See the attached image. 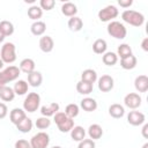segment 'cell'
Returning a JSON list of instances; mask_svg holds the SVG:
<instances>
[{
  "mask_svg": "<svg viewBox=\"0 0 148 148\" xmlns=\"http://www.w3.org/2000/svg\"><path fill=\"white\" fill-rule=\"evenodd\" d=\"M59 111V104L57 102H52L50 104H46V105H43L40 108V113L43 117H52L54 116L57 112Z\"/></svg>",
  "mask_w": 148,
  "mask_h": 148,
  "instance_id": "11",
  "label": "cell"
},
{
  "mask_svg": "<svg viewBox=\"0 0 148 148\" xmlns=\"http://www.w3.org/2000/svg\"><path fill=\"white\" fill-rule=\"evenodd\" d=\"M0 58L3 61V64H13L16 60V47L14 43L7 42L2 45Z\"/></svg>",
  "mask_w": 148,
  "mask_h": 148,
  "instance_id": "3",
  "label": "cell"
},
{
  "mask_svg": "<svg viewBox=\"0 0 148 148\" xmlns=\"http://www.w3.org/2000/svg\"><path fill=\"white\" fill-rule=\"evenodd\" d=\"M109 114L112 117V118H121L124 114H125V108L121 105V104H118V103H114V104H111L109 106Z\"/></svg>",
  "mask_w": 148,
  "mask_h": 148,
  "instance_id": "19",
  "label": "cell"
},
{
  "mask_svg": "<svg viewBox=\"0 0 148 148\" xmlns=\"http://www.w3.org/2000/svg\"><path fill=\"white\" fill-rule=\"evenodd\" d=\"M141 102H142V98L136 92H130V94H127L124 97V104H125V106H127L128 109H132V110L138 109L141 105Z\"/></svg>",
  "mask_w": 148,
  "mask_h": 148,
  "instance_id": "7",
  "label": "cell"
},
{
  "mask_svg": "<svg viewBox=\"0 0 148 148\" xmlns=\"http://www.w3.org/2000/svg\"><path fill=\"white\" fill-rule=\"evenodd\" d=\"M132 3H133L132 0H119L118 1V5L123 8H128L130 6H132Z\"/></svg>",
  "mask_w": 148,
  "mask_h": 148,
  "instance_id": "43",
  "label": "cell"
},
{
  "mask_svg": "<svg viewBox=\"0 0 148 148\" xmlns=\"http://www.w3.org/2000/svg\"><path fill=\"white\" fill-rule=\"evenodd\" d=\"M8 114V108L5 103L0 102V119L6 118V116Z\"/></svg>",
  "mask_w": 148,
  "mask_h": 148,
  "instance_id": "42",
  "label": "cell"
},
{
  "mask_svg": "<svg viewBox=\"0 0 148 148\" xmlns=\"http://www.w3.org/2000/svg\"><path fill=\"white\" fill-rule=\"evenodd\" d=\"M0 32L7 37V36H12L14 34V25L10 21H7V20H3L0 22Z\"/></svg>",
  "mask_w": 148,
  "mask_h": 148,
  "instance_id": "30",
  "label": "cell"
},
{
  "mask_svg": "<svg viewBox=\"0 0 148 148\" xmlns=\"http://www.w3.org/2000/svg\"><path fill=\"white\" fill-rule=\"evenodd\" d=\"M35 125H36V127L38 128V130H46L47 127H50V125H51V120L47 118V117H39L37 120H36V123H35Z\"/></svg>",
  "mask_w": 148,
  "mask_h": 148,
  "instance_id": "37",
  "label": "cell"
},
{
  "mask_svg": "<svg viewBox=\"0 0 148 148\" xmlns=\"http://www.w3.org/2000/svg\"><path fill=\"white\" fill-rule=\"evenodd\" d=\"M54 6H56L54 0H40L39 1V7L42 8V10H51L53 9Z\"/></svg>",
  "mask_w": 148,
  "mask_h": 148,
  "instance_id": "38",
  "label": "cell"
},
{
  "mask_svg": "<svg viewBox=\"0 0 148 148\" xmlns=\"http://www.w3.org/2000/svg\"><path fill=\"white\" fill-rule=\"evenodd\" d=\"M88 135L94 141L101 139L102 135H103V128H102V126L98 125V124H91L88 127Z\"/></svg>",
  "mask_w": 148,
  "mask_h": 148,
  "instance_id": "17",
  "label": "cell"
},
{
  "mask_svg": "<svg viewBox=\"0 0 148 148\" xmlns=\"http://www.w3.org/2000/svg\"><path fill=\"white\" fill-rule=\"evenodd\" d=\"M25 2H30L31 3V2H35V0H25Z\"/></svg>",
  "mask_w": 148,
  "mask_h": 148,
  "instance_id": "50",
  "label": "cell"
},
{
  "mask_svg": "<svg viewBox=\"0 0 148 148\" xmlns=\"http://www.w3.org/2000/svg\"><path fill=\"white\" fill-rule=\"evenodd\" d=\"M106 30H108V34L116 38V39H124L127 35V29L126 27L119 22V21H111L109 22L108 27H106Z\"/></svg>",
  "mask_w": 148,
  "mask_h": 148,
  "instance_id": "2",
  "label": "cell"
},
{
  "mask_svg": "<svg viewBox=\"0 0 148 148\" xmlns=\"http://www.w3.org/2000/svg\"><path fill=\"white\" fill-rule=\"evenodd\" d=\"M31 148H47L50 143V135L46 132H38L30 139Z\"/></svg>",
  "mask_w": 148,
  "mask_h": 148,
  "instance_id": "5",
  "label": "cell"
},
{
  "mask_svg": "<svg viewBox=\"0 0 148 148\" xmlns=\"http://www.w3.org/2000/svg\"><path fill=\"white\" fill-rule=\"evenodd\" d=\"M20 73H21L20 68H18L17 66H14V65L6 67V68L1 72L3 79H5V81H6L7 83H8V82H12V81H15V80L20 76Z\"/></svg>",
  "mask_w": 148,
  "mask_h": 148,
  "instance_id": "10",
  "label": "cell"
},
{
  "mask_svg": "<svg viewBox=\"0 0 148 148\" xmlns=\"http://www.w3.org/2000/svg\"><path fill=\"white\" fill-rule=\"evenodd\" d=\"M61 13L67 16V17H73V16H76V13H77V7L75 3L73 2H65L61 5Z\"/></svg>",
  "mask_w": 148,
  "mask_h": 148,
  "instance_id": "16",
  "label": "cell"
},
{
  "mask_svg": "<svg viewBox=\"0 0 148 148\" xmlns=\"http://www.w3.org/2000/svg\"><path fill=\"white\" fill-rule=\"evenodd\" d=\"M117 56L120 57V59L126 58L128 56H132V47L128 44H126V43L120 44L118 46V49H117Z\"/></svg>",
  "mask_w": 148,
  "mask_h": 148,
  "instance_id": "35",
  "label": "cell"
},
{
  "mask_svg": "<svg viewBox=\"0 0 148 148\" xmlns=\"http://www.w3.org/2000/svg\"><path fill=\"white\" fill-rule=\"evenodd\" d=\"M71 138L74 140V141H82L83 139H86V130L82 127V126H74L71 131Z\"/></svg>",
  "mask_w": 148,
  "mask_h": 148,
  "instance_id": "24",
  "label": "cell"
},
{
  "mask_svg": "<svg viewBox=\"0 0 148 148\" xmlns=\"http://www.w3.org/2000/svg\"><path fill=\"white\" fill-rule=\"evenodd\" d=\"M102 61L106 66H113L118 61V56L114 52H105L102 57Z\"/></svg>",
  "mask_w": 148,
  "mask_h": 148,
  "instance_id": "32",
  "label": "cell"
},
{
  "mask_svg": "<svg viewBox=\"0 0 148 148\" xmlns=\"http://www.w3.org/2000/svg\"><path fill=\"white\" fill-rule=\"evenodd\" d=\"M35 67H36V64L31 58H25V59L21 60L20 66H18L20 71L25 74H30V73L35 72Z\"/></svg>",
  "mask_w": 148,
  "mask_h": 148,
  "instance_id": "15",
  "label": "cell"
},
{
  "mask_svg": "<svg viewBox=\"0 0 148 148\" xmlns=\"http://www.w3.org/2000/svg\"><path fill=\"white\" fill-rule=\"evenodd\" d=\"M118 15H119V10L113 5H109L98 12V18L102 22H111Z\"/></svg>",
  "mask_w": 148,
  "mask_h": 148,
  "instance_id": "6",
  "label": "cell"
},
{
  "mask_svg": "<svg viewBox=\"0 0 148 148\" xmlns=\"http://www.w3.org/2000/svg\"><path fill=\"white\" fill-rule=\"evenodd\" d=\"M81 81H84V82H88V83L94 84L97 81V73H96V71L95 69H91V68L84 69L81 73Z\"/></svg>",
  "mask_w": 148,
  "mask_h": 148,
  "instance_id": "18",
  "label": "cell"
},
{
  "mask_svg": "<svg viewBox=\"0 0 148 148\" xmlns=\"http://www.w3.org/2000/svg\"><path fill=\"white\" fill-rule=\"evenodd\" d=\"M53 47H54V42H53L51 36L46 35V36L40 37V39H39V49L43 52L49 53V52H51L53 50Z\"/></svg>",
  "mask_w": 148,
  "mask_h": 148,
  "instance_id": "12",
  "label": "cell"
},
{
  "mask_svg": "<svg viewBox=\"0 0 148 148\" xmlns=\"http://www.w3.org/2000/svg\"><path fill=\"white\" fill-rule=\"evenodd\" d=\"M66 118H67L66 113H65V112H60V111H58V112L53 116V120H54V123H56V124L61 123V121H62V120H65Z\"/></svg>",
  "mask_w": 148,
  "mask_h": 148,
  "instance_id": "41",
  "label": "cell"
},
{
  "mask_svg": "<svg viewBox=\"0 0 148 148\" xmlns=\"http://www.w3.org/2000/svg\"><path fill=\"white\" fill-rule=\"evenodd\" d=\"M40 104V96L37 92H29L27 95V97L23 101V110L25 112L32 113L35 111H37V109L39 108Z\"/></svg>",
  "mask_w": 148,
  "mask_h": 148,
  "instance_id": "4",
  "label": "cell"
},
{
  "mask_svg": "<svg viewBox=\"0 0 148 148\" xmlns=\"http://www.w3.org/2000/svg\"><path fill=\"white\" fill-rule=\"evenodd\" d=\"M106 49H108V44H106V40L103 38L96 39L92 44V51L96 54H104L106 52Z\"/></svg>",
  "mask_w": 148,
  "mask_h": 148,
  "instance_id": "28",
  "label": "cell"
},
{
  "mask_svg": "<svg viewBox=\"0 0 148 148\" xmlns=\"http://www.w3.org/2000/svg\"><path fill=\"white\" fill-rule=\"evenodd\" d=\"M42 82H43V75H42V73L35 71V72L28 74V84L29 86L36 88V87H39L42 84Z\"/></svg>",
  "mask_w": 148,
  "mask_h": 148,
  "instance_id": "20",
  "label": "cell"
},
{
  "mask_svg": "<svg viewBox=\"0 0 148 148\" xmlns=\"http://www.w3.org/2000/svg\"><path fill=\"white\" fill-rule=\"evenodd\" d=\"M127 123L131 124L132 126H140L146 123V117L142 112L133 110L130 111V113L127 114Z\"/></svg>",
  "mask_w": 148,
  "mask_h": 148,
  "instance_id": "9",
  "label": "cell"
},
{
  "mask_svg": "<svg viewBox=\"0 0 148 148\" xmlns=\"http://www.w3.org/2000/svg\"><path fill=\"white\" fill-rule=\"evenodd\" d=\"M136 64H138V59H136V57L133 56V54H132V56H128V57H126V58L120 59V66H121L124 69H127V71L135 68Z\"/></svg>",
  "mask_w": 148,
  "mask_h": 148,
  "instance_id": "22",
  "label": "cell"
},
{
  "mask_svg": "<svg viewBox=\"0 0 148 148\" xmlns=\"http://www.w3.org/2000/svg\"><path fill=\"white\" fill-rule=\"evenodd\" d=\"M7 84V82L5 81V79H3V76H2V74H1V72H0V89L2 88V87H5Z\"/></svg>",
  "mask_w": 148,
  "mask_h": 148,
  "instance_id": "46",
  "label": "cell"
},
{
  "mask_svg": "<svg viewBox=\"0 0 148 148\" xmlns=\"http://www.w3.org/2000/svg\"><path fill=\"white\" fill-rule=\"evenodd\" d=\"M141 47H142V50L143 51H148V37H146V38H143L142 39V42H141Z\"/></svg>",
  "mask_w": 148,
  "mask_h": 148,
  "instance_id": "44",
  "label": "cell"
},
{
  "mask_svg": "<svg viewBox=\"0 0 148 148\" xmlns=\"http://www.w3.org/2000/svg\"><path fill=\"white\" fill-rule=\"evenodd\" d=\"M67 25H68L71 31L77 32V31H80L82 29L83 22H82V20L79 16H73V17H69V20L67 22Z\"/></svg>",
  "mask_w": 148,
  "mask_h": 148,
  "instance_id": "26",
  "label": "cell"
},
{
  "mask_svg": "<svg viewBox=\"0 0 148 148\" xmlns=\"http://www.w3.org/2000/svg\"><path fill=\"white\" fill-rule=\"evenodd\" d=\"M95 147H96L95 141L91 139H83L82 141L79 142L77 146V148H95Z\"/></svg>",
  "mask_w": 148,
  "mask_h": 148,
  "instance_id": "39",
  "label": "cell"
},
{
  "mask_svg": "<svg viewBox=\"0 0 148 148\" xmlns=\"http://www.w3.org/2000/svg\"><path fill=\"white\" fill-rule=\"evenodd\" d=\"M15 98V92L10 87H2L0 89V99L3 102H12Z\"/></svg>",
  "mask_w": 148,
  "mask_h": 148,
  "instance_id": "25",
  "label": "cell"
},
{
  "mask_svg": "<svg viewBox=\"0 0 148 148\" xmlns=\"http://www.w3.org/2000/svg\"><path fill=\"white\" fill-rule=\"evenodd\" d=\"M142 148H148V142H146V143L142 146Z\"/></svg>",
  "mask_w": 148,
  "mask_h": 148,
  "instance_id": "49",
  "label": "cell"
},
{
  "mask_svg": "<svg viewBox=\"0 0 148 148\" xmlns=\"http://www.w3.org/2000/svg\"><path fill=\"white\" fill-rule=\"evenodd\" d=\"M52 148H62V147H60V146H54V147H52Z\"/></svg>",
  "mask_w": 148,
  "mask_h": 148,
  "instance_id": "51",
  "label": "cell"
},
{
  "mask_svg": "<svg viewBox=\"0 0 148 148\" xmlns=\"http://www.w3.org/2000/svg\"><path fill=\"white\" fill-rule=\"evenodd\" d=\"M98 80V89L102 91V92H109L113 89V86H114V81H113V77L105 74V75H102Z\"/></svg>",
  "mask_w": 148,
  "mask_h": 148,
  "instance_id": "8",
  "label": "cell"
},
{
  "mask_svg": "<svg viewBox=\"0 0 148 148\" xmlns=\"http://www.w3.org/2000/svg\"><path fill=\"white\" fill-rule=\"evenodd\" d=\"M3 40H5V36H3V35L0 32V43H2Z\"/></svg>",
  "mask_w": 148,
  "mask_h": 148,
  "instance_id": "47",
  "label": "cell"
},
{
  "mask_svg": "<svg viewBox=\"0 0 148 148\" xmlns=\"http://www.w3.org/2000/svg\"><path fill=\"white\" fill-rule=\"evenodd\" d=\"M121 18L130 25L133 27H141L145 23V15L140 12L133 9H126L121 13Z\"/></svg>",
  "mask_w": 148,
  "mask_h": 148,
  "instance_id": "1",
  "label": "cell"
},
{
  "mask_svg": "<svg viewBox=\"0 0 148 148\" xmlns=\"http://www.w3.org/2000/svg\"><path fill=\"white\" fill-rule=\"evenodd\" d=\"M58 126V130L61 132V133H68L72 131V128L74 127V120L72 118H66L65 120H62L61 123L57 124Z\"/></svg>",
  "mask_w": 148,
  "mask_h": 148,
  "instance_id": "31",
  "label": "cell"
},
{
  "mask_svg": "<svg viewBox=\"0 0 148 148\" xmlns=\"http://www.w3.org/2000/svg\"><path fill=\"white\" fill-rule=\"evenodd\" d=\"M94 89V84L91 83H88V82H84V81H79L76 83V91L81 95H89Z\"/></svg>",
  "mask_w": 148,
  "mask_h": 148,
  "instance_id": "29",
  "label": "cell"
},
{
  "mask_svg": "<svg viewBox=\"0 0 148 148\" xmlns=\"http://www.w3.org/2000/svg\"><path fill=\"white\" fill-rule=\"evenodd\" d=\"M30 30H31V34L35 36H43L46 30V24L43 21H36L31 24Z\"/></svg>",
  "mask_w": 148,
  "mask_h": 148,
  "instance_id": "27",
  "label": "cell"
},
{
  "mask_svg": "<svg viewBox=\"0 0 148 148\" xmlns=\"http://www.w3.org/2000/svg\"><path fill=\"white\" fill-rule=\"evenodd\" d=\"M134 87L139 92H146L148 90V76L139 75L134 80Z\"/></svg>",
  "mask_w": 148,
  "mask_h": 148,
  "instance_id": "14",
  "label": "cell"
},
{
  "mask_svg": "<svg viewBox=\"0 0 148 148\" xmlns=\"http://www.w3.org/2000/svg\"><path fill=\"white\" fill-rule=\"evenodd\" d=\"M28 16H29L31 20H34L35 22H36V21H39V18L43 16V10H42V8H40L39 6L34 5V6H31V7L28 9Z\"/></svg>",
  "mask_w": 148,
  "mask_h": 148,
  "instance_id": "34",
  "label": "cell"
},
{
  "mask_svg": "<svg viewBox=\"0 0 148 148\" xmlns=\"http://www.w3.org/2000/svg\"><path fill=\"white\" fill-rule=\"evenodd\" d=\"M32 126H34L32 120H31L30 118L25 117L21 123H18V124L16 125V128H17L20 132H22V133H28V132H30V131L32 130Z\"/></svg>",
  "mask_w": 148,
  "mask_h": 148,
  "instance_id": "33",
  "label": "cell"
},
{
  "mask_svg": "<svg viewBox=\"0 0 148 148\" xmlns=\"http://www.w3.org/2000/svg\"><path fill=\"white\" fill-rule=\"evenodd\" d=\"M141 132H142V136L145 138V139H148V124H143V127H142V130H141Z\"/></svg>",
  "mask_w": 148,
  "mask_h": 148,
  "instance_id": "45",
  "label": "cell"
},
{
  "mask_svg": "<svg viewBox=\"0 0 148 148\" xmlns=\"http://www.w3.org/2000/svg\"><path fill=\"white\" fill-rule=\"evenodd\" d=\"M2 67H3V61H2V60H1V58H0V69H1Z\"/></svg>",
  "mask_w": 148,
  "mask_h": 148,
  "instance_id": "48",
  "label": "cell"
},
{
  "mask_svg": "<svg viewBox=\"0 0 148 148\" xmlns=\"http://www.w3.org/2000/svg\"><path fill=\"white\" fill-rule=\"evenodd\" d=\"M79 112H80V108H79V105L75 104V103L68 104V105L66 106V109H65L66 116H67L68 118H72V119H74L75 117H77Z\"/></svg>",
  "mask_w": 148,
  "mask_h": 148,
  "instance_id": "36",
  "label": "cell"
},
{
  "mask_svg": "<svg viewBox=\"0 0 148 148\" xmlns=\"http://www.w3.org/2000/svg\"><path fill=\"white\" fill-rule=\"evenodd\" d=\"M80 106L87 112H92V111H95L97 109V102L91 97H84L81 101Z\"/></svg>",
  "mask_w": 148,
  "mask_h": 148,
  "instance_id": "21",
  "label": "cell"
},
{
  "mask_svg": "<svg viewBox=\"0 0 148 148\" xmlns=\"http://www.w3.org/2000/svg\"><path fill=\"white\" fill-rule=\"evenodd\" d=\"M28 89H29V84H28V82L24 81V80H18V81H16V83L14 84V88H13L15 95H18V96L25 95V94L28 92Z\"/></svg>",
  "mask_w": 148,
  "mask_h": 148,
  "instance_id": "23",
  "label": "cell"
},
{
  "mask_svg": "<svg viewBox=\"0 0 148 148\" xmlns=\"http://www.w3.org/2000/svg\"><path fill=\"white\" fill-rule=\"evenodd\" d=\"M25 117H27L25 111H24L23 109H20V108L13 109V110L10 111V113H9V119H10V121H12L15 126H16L18 123H21Z\"/></svg>",
  "mask_w": 148,
  "mask_h": 148,
  "instance_id": "13",
  "label": "cell"
},
{
  "mask_svg": "<svg viewBox=\"0 0 148 148\" xmlns=\"http://www.w3.org/2000/svg\"><path fill=\"white\" fill-rule=\"evenodd\" d=\"M15 148H31L30 142L24 139H20L15 142Z\"/></svg>",
  "mask_w": 148,
  "mask_h": 148,
  "instance_id": "40",
  "label": "cell"
}]
</instances>
